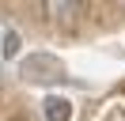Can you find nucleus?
I'll return each mask as SVG.
<instances>
[{"label":"nucleus","mask_w":125,"mask_h":121,"mask_svg":"<svg viewBox=\"0 0 125 121\" xmlns=\"http://www.w3.org/2000/svg\"><path fill=\"white\" fill-rule=\"evenodd\" d=\"M19 76L31 80V83H57V80H64V64L53 53H31L19 64Z\"/></svg>","instance_id":"obj_1"},{"label":"nucleus","mask_w":125,"mask_h":121,"mask_svg":"<svg viewBox=\"0 0 125 121\" xmlns=\"http://www.w3.org/2000/svg\"><path fill=\"white\" fill-rule=\"evenodd\" d=\"M42 113H46V121H72V102L61 95H49L42 102Z\"/></svg>","instance_id":"obj_2"},{"label":"nucleus","mask_w":125,"mask_h":121,"mask_svg":"<svg viewBox=\"0 0 125 121\" xmlns=\"http://www.w3.org/2000/svg\"><path fill=\"white\" fill-rule=\"evenodd\" d=\"M0 53H4V57H15L19 53V34L15 30H8V34L0 38Z\"/></svg>","instance_id":"obj_3"}]
</instances>
